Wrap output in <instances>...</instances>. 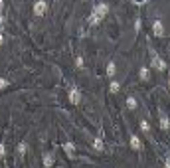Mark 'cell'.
<instances>
[{
    "label": "cell",
    "mask_w": 170,
    "mask_h": 168,
    "mask_svg": "<svg viewBox=\"0 0 170 168\" xmlns=\"http://www.w3.org/2000/svg\"><path fill=\"white\" fill-rule=\"evenodd\" d=\"M151 56H152V67H154V69H158V71L166 69V63H164L162 59L156 56V52H151Z\"/></svg>",
    "instance_id": "obj_1"
},
{
    "label": "cell",
    "mask_w": 170,
    "mask_h": 168,
    "mask_svg": "<svg viewBox=\"0 0 170 168\" xmlns=\"http://www.w3.org/2000/svg\"><path fill=\"white\" fill-rule=\"evenodd\" d=\"M46 10H48V4L44 0H38V2L34 4V14H36V16H44Z\"/></svg>",
    "instance_id": "obj_2"
},
{
    "label": "cell",
    "mask_w": 170,
    "mask_h": 168,
    "mask_svg": "<svg viewBox=\"0 0 170 168\" xmlns=\"http://www.w3.org/2000/svg\"><path fill=\"white\" fill-rule=\"evenodd\" d=\"M107 12H109V6H107V4H97V6H95V10H93V14H95V16H99V18H105V16H107Z\"/></svg>",
    "instance_id": "obj_3"
},
{
    "label": "cell",
    "mask_w": 170,
    "mask_h": 168,
    "mask_svg": "<svg viewBox=\"0 0 170 168\" xmlns=\"http://www.w3.org/2000/svg\"><path fill=\"white\" fill-rule=\"evenodd\" d=\"M152 32H154V36H158V38L164 36V28H162V22H160V20H156V22L152 24Z\"/></svg>",
    "instance_id": "obj_4"
},
{
    "label": "cell",
    "mask_w": 170,
    "mask_h": 168,
    "mask_svg": "<svg viewBox=\"0 0 170 168\" xmlns=\"http://www.w3.org/2000/svg\"><path fill=\"white\" fill-rule=\"evenodd\" d=\"M69 101H71L73 105H77L79 101H81V93H79V89H75V87H73V89L69 91Z\"/></svg>",
    "instance_id": "obj_5"
},
{
    "label": "cell",
    "mask_w": 170,
    "mask_h": 168,
    "mask_svg": "<svg viewBox=\"0 0 170 168\" xmlns=\"http://www.w3.org/2000/svg\"><path fill=\"white\" fill-rule=\"evenodd\" d=\"M131 146H133L135 150H138V152L143 150V142H140V138H138L137 135H133V136H131Z\"/></svg>",
    "instance_id": "obj_6"
},
{
    "label": "cell",
    "mask_w": 170,
    "mask_h": 168,
    "mask_svg": "<svg viewBox=\"0 0 170 168\" xmlns=\"http://www.w3.org/2000/svg\"><path fill=\"white\" fill-rule=\"evenodd\" d=\"M63 150H66L67 156H73V152H75V146H73V142H63Z\"/></svg>",
    "instance_id": "obj_7"
},
{
    "label": "cell",
    "mask_w": 170,
    "mask_h": 168,
    "mask_svg": "<svg viewBox=\"0 0 170 168\" xmlns=\"http://www.w3.org/2000/svg\"><path fill=\"white\" fill-rule=\"evenodd\" d=\"M115 71H117V65L111 61V63L107 65V75H109V77H113V75H115Z\"/></svg>",
    "instance_id": "obj_8"
},
{
    "label": "cell",
    "mask_w": 170,
    "mask_h": 168,
    "mask_svg": "<svg viewBox=\"0 0 170 168\" xmlns=\"http://www.w3.org/2000/svg\"><path fill=\"white\" fill-rule=\"evenodd\" d=\"M99 22H101V18H99V16H95V14H91V16H89V26H97Z\"/></svg>",
    "instance_id": "obj_9"
},
{
    "label": "cell",
    "mask_w": 170,
    "mask_h": 168,
    "mask_svg": "<svg viewBox=\"0 0 170 168\" xmlns=\"http://www.w3.org/2000/svg\"><path fill=\"white\" fill-rule=\"evenodd\" d=\"M93 146H95V150H103L105 149V144H103L101 138H95V141H93Z\"/></svg>",
    "instance_id": "obj_10"
},
{
    "label": "cell",
    "mask_w": 170,
    "mask_h": 168,
    "mask_svg": "<svg viewBox=\"0 0 170 168\" xmlns=\"http://www.w3.org/2000/svg\"><path fill=\"white\" fill-rule=\"evenodd\" d=\"M53 164V154H46L44 156V166H52Z\"/></svg>",
    "instance_id": "obj_11"
},
{
    "label": "cell",
    "mask_w": 170,
    "mask_h": 168,
    "mask_svg": "<svg viewBox=\"0 0 170 168\" xmlns=\"http://www.w3.org/2000/svg\"><path fill=\"white\" fill-rule=\"evenodd\" d=\"M26 149H28L26 142H20V144H18V154H20V156H24V154H26Z\"/></svg>",
    "instance_id": "obj_12"
},
{
    "label": "cell",
    "mask_w": 170,
    "mask_h": 168,
    "mask_svg": "<svg viewBox=\"0 0 170 168\" xmlns=\"http://www.w3.org/2000/svg\"><path fill=\"white\" fill-rule=\"evenodd\" d=\"M127 107H129V109H137V99L129 97V99H127Z\"/></svg>",
    "instance_id": "obj_13"
},
{
    "label": "cell",
    "mask_w": 170,
    "mask_h": 168,
    "mask_svg": "<svg viewBox=\"0 0 170 168\" xmlns=\"http://www.w3.org/2000/svg\"><path fill=\"white\" fill-rule=\"evenodd\" d=\"M148 75H151L148 67H143V69H140V79H143V81H146V79H148Z\"/></svg>",
    "instance_id": "obj_14"
},
{
    "label": "cell",
    "mask_w": 170,
    "mask_h": 168,
    "mask_svg": "<svg viewBox=\"0 0 170 168\" xmlns=\"http://www.w3.org/2000/svg\"><path fill=\"white\" fill-rule=\"evenodd\" d=\"M160 129H168V119H166V117H160Z\"/></svg>",
    "instance_id": "obj_15"
},
{
    "label": "cell",
    "mask_w": 170,
    "mask_h": 168,
    "mask_svg": "<svg viewBox=\"0 0 170 168\" xmlns=\"http://www.w3.org/2000/svg\"><path fill=\"white\" fill-rule=\"evenodd\" d=\"M119 89H121V83H119V81H113L111 83V93H117Z\"/></svg>",
    "instance_id": "obj_16"
},
{
    "label": "cell",
    "mask_w": 170,
    "mask_h": 168,
    "mask_svg": "<svg viewBox=\"0 0 170 168\" xmlns=\"http://www.w3.org/2000/svg\"><path fill=\"white\" fill-rule=\"evenodd\" d=\"M140 129H143L144 133H148V131H151V127H148V123H146V121H140Z\"/></svg>",
    "instance_id": "obj_17"
},
{
    "label": "cell",
    "mask_w": 170,
    "mask_h": 168,
    "mask_svg": "<svg viewBox=\"0 0 170 168\" xmlns=\"http://www.w3.org/2000/svg\"><path fill=\"white\" fill-rule=\"evenodd\" d=\"M4 24H6V20H4V16H2V14H0V32H2V30H4Z\"/></svg>",
    "instance_id": "obj_18"
},
{
    "label": "cell",
    "mask_w": 170,
    "mask_h": 168,
    "mask_svg": "<svg viewBox=\"0 0 170 168\" xmlns=\"http://www.w3.org/2000/svg\"><path fill=\"white\" fill-rule=\"evenodd\" d=\"M6 154V146H4V142H0V156Z\"/></svg>",
    "instance_id": "obj_19"
},
{
    "label": "cell",
    "mask_w": 170,
    "mask_h": 168,
    "mask_svg": "<svg viewBox=\"0 0 170 168\" xmlns=\"http://www.w3.org/2000/svg\"><path fill=\"white\" fill-rule=\"evenodd\" d=\"M75 65H77V67H83V58H77V59H75Z\"/></svg>",
    "instance_id": "obj_20"
},
{
    "label": "cell",
    "mask_w": 170,
    "mask_h": 168,
    "mask_svg": "<svg viewBox=\"0 0 170 168\" xmlns=\"http://www.w3.org/2000/svg\"><path fill=\"white\" fill-rule=\"evenodd\" d=\"M6 85H8V81H6V79H2V77H0V89H4Z\"/></svg>",
    "instance_id": "obj_21"
},
{
    "label": "cell",
    "mask_w": 170,
    "mask_h": 168,
    "mask_svg": "<svg viewBox=\"0 0 170 168\" xmlns=\"http://www.w3.org/2000/svg\"><path fill=\"white\" fill-rule=\"evenodd\" d=\"M4 44V38H2V32H0V45Z\"/></svg>",
    "instance_id": "obj_22"
},
{
    "label": "cell",
    "mask_w": 170,
    "mask_h": 168,
    "mask_svg": "<svg viewBox=\"0 0 170 168\" xmlns=\"http://www.w3.org/2000/svg\"><path fill=\"white\" fill-rule=\"evenodd\" d=\"M2 8H4V2H2V0H0V10H2Z\"/></svg>",
    "instance_id": "obj_23"
}]
</instances>
